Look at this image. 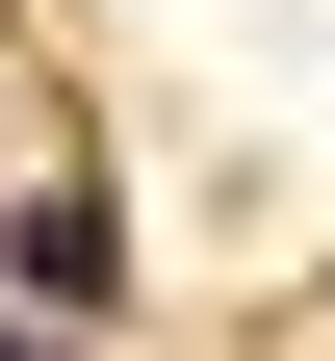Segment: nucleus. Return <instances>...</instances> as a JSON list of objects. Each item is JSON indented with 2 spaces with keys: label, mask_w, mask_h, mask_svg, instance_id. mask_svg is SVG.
<instances>
[{
  "label": "nucleus",
  "mask_w": 335,
  "mask_h": 361,
  "mask_svg": "<svg viewBox=\"0 0 335 361\" xmlns=\"http://www.w3.org/2000/svg\"><path fill=\"white\" fill-rule=\"evenodd\" d=\"M0 284H52V310H104V284H129V233H104V207L52 180V207H0Z\"/></svg>",
  "instance_id": "1"
},
{
  "label": "nucleus",
  "mask_w": 335,
  "mask_h": 361,
  "mask_svg": "<svg viewBox=\"0 0 335 361\" xmlns=\"http://www.w3.org/2000/svg\"><path fill=\"white\" fill-rule=\"evenodd\" d=\"M0 361H52V336H0Z\"/></svg>",
  "instance_id": "2"
}]
</instances>
